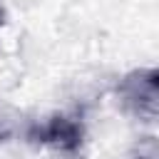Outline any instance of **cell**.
<instances>
[{
  "instance_id": "cell-2",
  "label": "cell",
  "mask_w": 159,
  "mask_h": 159,
  "mask_svg": "<svg viewBox=\"0 0 159 159\" xmlns=\"http://www.w3.org/2000/svg\"><path fill=\"white\" fill-rule=\"evenodd\" d=\"M30 139L72 152L82 144V127L75 119H70L65 114H57V117H50L45 124H37L30 132Z\"/></svg>"
},
{
  "instance_id": "cell-3",
  "label": "cell",
  "mask_w": 159,
  "mask_h": 159,
  "mask_svg": "<svg viewBox=\"0 0 159 159\" xmlns=\"http://www.w3.org/2000/svg\"><path fill=\"white\" fill-rule=\"evenodd\" d=\"M2 22H5V10H2V5H0V27H2Z\"/></svg>"
},
{
  "instance_id": "cell-1",
  "label": "cell",
  "mask_w": 159,
  "mask_h": 159,
  "mask_svg": "<svg viewBox=\"0 0 159 159\" xmlns=\"http://www.w3.org/2000/svg\"><path fill=\"white\" fill-rule=\"evenodd\" d=\"M119 94L139 117L152 119L157 114V102H159L157 70H137V72L127 75L119 84Z\"/></svg>"
}]
</instances>
